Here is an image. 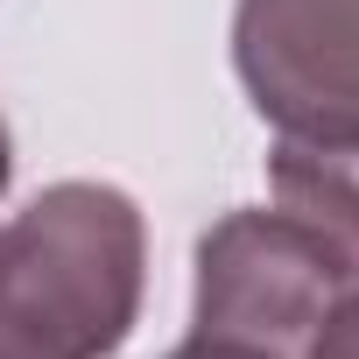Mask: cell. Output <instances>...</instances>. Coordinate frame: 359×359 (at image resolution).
I'll return each mask as SVG.
<instances>
[{
    "mask_svg": "<svg viewBox=\"0 0 359 359\" xmlns=\"http://www.w3.org/2000/svg\"><path fill=\"white\" fill-rule=\"evenodd\" d=\"M296 359H359V289L331 303V317L317 324V338H310Z\"/></svg>",
    "mask_w": 359,
    "mask_h": 359,
    "instance_id": "cell-5",
    "label": "cell"
},
{
    "mask_svg": "<svg viewBox=\"0 0 359 359\" xmlns=\"http://www.w3.org/2000/svg\"><path fill=\"white\" fill-rule=\"evenodd\" d=\"M359 289V268L324 247L282 205H240L198 240L191 331L254 345L268 359H296L338 296Z\"/></svg>",
    "mask_w": 359,
    "mask_h": 359,
    "instance_id": "cell-2",
    "label": "cell"
},
{
    "mask_svg": "<svg viewBox=\"0 0 359 359\" xmlns=\"http://www.w3.org/2000/svg\"><path fill=\"white\" fill-rule=\"evenodd\" d=\"M8 184H15V134H8V120H0V198H8Z\"/></svg>",
    "mask_w": 359,
    "mask_h": 359,
    "instance_id": "cell-7",
    "label": "cell"
},
{
    "mask_svg": "<svg viewBox=\"0 0 359 359\" xmlns=\"http://www.w3.org/2000/svg\"><path fill=\"white\" fill-rule=\"evenodd\" d=\"M268 205L296 212L324 247H338L359 268V141L282 134L268 148Z\"/></svg>",
    "mask_w": 359,
    "mask_h": 359,
    "instance_id": "cell-4",
    "label": "cell"
},
{
    "mask_svg": "<svg viewBox=\"0 0 359 359\" xmlns=\"http://www.w3.org/2000/svg\"><path fill=\"white\" fill-rule=\"evenodd\" d=\"M148 296V219L120 184L64 176L0 226V359H113Z\"/></svg>",
    "mask_w": 359,
    "mask_h": 359,
    "instance_id": "cell-1",
    "label": "cell"
},
{
    "mask_svg": "<svg viewBox=\"0 0 359 359\" xmlns=\"http://www.w3.org/2000/svg\"><path fill=\"white\" fill-rule=\"evenodd\" d=\"M233 71L275 134L359 141V0H233Z\"/></svg>",
    "mask_w": 359,
    "mask_h": 359,
    "instance_id": "cell-3",
    "label": "cell"
},
{
    "mask_svg": "<svg viewBox=\"0 0 359 359\" xmlns=\"http://www.w3.org/2000/svg\"><path fill=\"white\" fill-rule=\"evenodd\" d=\"M162 359H268V352H254V345H233V338H205V331H191L176 352H162Z\"/></svg>",
    "mask_w": 359,
    "mask_h": 359,
    "instance_id": "cell-6",
    "label": "cell"
}]
</instances>
